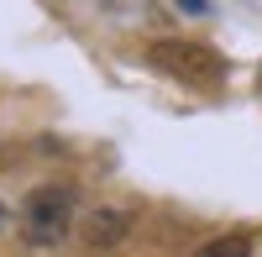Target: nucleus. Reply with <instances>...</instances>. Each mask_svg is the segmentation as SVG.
<instances>
[{
	"label": "nucleus",
	"instance_id": "1",
	"mask_svg": "<svg viewBox=\"0 0 262 257\" xmlns=\"http://www.w3.org/2000/svg\"><path fill=\"white\" fill-rule=\"evenodd\" d=\"M74 189L69 184H42L27 195V210H21V242L37 247V252H53L69 237V221H74Z\"/></svg>",
	"mask_w": 262,
	"mask_h": 257
},
{
	"label": "nucleus",
	"instance_id": "2",
	"mask_svg": "<svg viewBox=\"0 0 262 257\" xmlns=\"http://www.w3.org/2000/svg\"><path fill=\"white\" fill-rule=\"evenodd\" d=\"M147 63L163 69V74H173V79H184V84H215V79H226V58L215 48H205V42H194V37H163V42H152Z\"/></svg>",
	"mask_w": 262,
	"mask_h": 257
},
{
	"label": "nucleus",
	"instance_id": "3",
	"mask_svg": "<svg viewBox=\"0 0 262 257\" xmlns=\"http://www.w3.org/2000/svg\"><path fill=\"white\" fill-rule=\"evenodd\" d=\"M131 226H137V216H131L126 205H105V210H90L84 216V247L90 252H111L131 237Z\"/></svg>",
	"mask_w": 262,
	"mask_h": 257
},
{
	"label": "nucleus",
	"instance_id": "4",
	"mask_svg": "<svg viewBox=\"0 0 262 257\" xmlns=\"http://www.w3.org/2000/svg\"><path fill=\"white\" fill-rule=\"evenodd\" d=\"M194 257H252V237H247V231H226V237L205 242Z\"/></svg>",
	"mask_w": 262,
	"mask_h": 257
},
{
	"label": "nucleus",
	"instance_id": "5",
	"mask_svg": "<svg viewBox=\"0 0 262 257\" xmlns=\"http://www.w3.org/2000/svg\"><path fill=\"white\" fill-rule=\"evenodd\" d=\"M179 11H189V16H205L210 6H205V0H179Z\"/></svg>",
	"mask_w": 262,
	"mask_h": 257
},
{
	"label": "nucleus",
	"instance_id": "6",
	"mask_svg": "<svg viewBox=\"0 0 262 257\" xmlns=\"http://www.w3.org/2000/svg\"><path fill=\"white\" fill-rule=\"evenodd\" d=\"M0 221H6V205H0Z\"/></svg>",
	"mask_w": 262,
	"mask_h": 257
}]
</instances>
